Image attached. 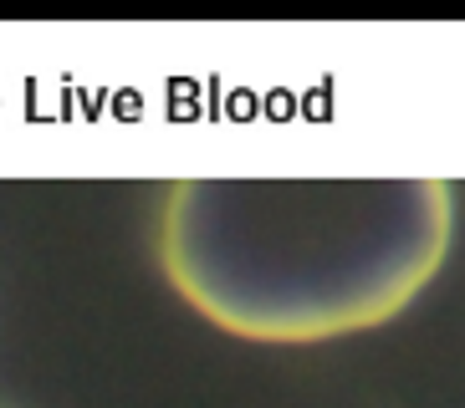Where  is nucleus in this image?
<instances>
[{
    "mask_svg": "<svg viewBox=\"0 0 465 408\" xmlns=\"http://www.w3.org/2000/svg\"><path fill=\"white\" fill-rule=\"evenodd\" d=\"M455 230L445 179H179L159 260L194 312L246 342H328L399 316Z\"/></svg>",
    "mask_w": 465,
    "mask_h": 408,
    "instance_id": "f257e3e1",
    "label": "nucleus"
}]
</instances>
